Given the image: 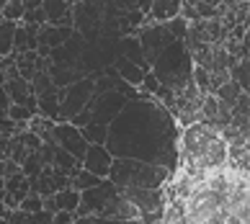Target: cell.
Returning a JSON list of instances; mask_svg holds the SVG:
<instances>
[{
	"label": "cell",
	"instance_id": "603a6c76",
	"mask_svg": "<svg viewBox=\"0 0 250 224\" xmlns=\"http://www.w3.org/2000/svg\"><path fill=\"white\" fill-rule=\"evenodd\" d=\"M240 96H243V88H240V85H237L235 80L225 82V85L219 88V93H217V98L222 101V103H229V106H235Z\"/></svg>",
	"mask_w": 250,
	"mask_h": 224
},
{
	"label": "cell",
	"instance_id": "277c9868",
	"mask_svg": "<svg viewBox=\"0 0 250 224\" xmlns=\"http://www.w3.org/2000/svg\"><path fill=\"white\" fill-rule=\"evenodd\" d=\"M152 75L160 80V85L170 88V90H183V85L191 82V75H193L191 72V49H186L183 41L175 39L152 64Z\"/></svg>",
	"mask_w": 250,
	"mask_h": 224
},
{
	"label": "cell",
	"instance_id": "1f68e13d",
	"mask_svg": "<svg viewBox=\"0 0 250 224\" xmlns=\"http://www.w3.org/2000/svg\"><path fill=\"white\" fill-rule=\"evenodd\" d=\"M75 224H116V222H108L101 217H83V219H75Z\"/></svg>",
	"mask_w": 250,
	"mask_h": 224
},
{
	"label": "cell",
	"instance_id": "3957f363",
	"mask_svg": "<svg viewBox=\"0 0 250 224\" xmlns=\"http://www.w3.org/2000/svg\"><path fill=\"white\" fill-rule=\"evenodd\" d=\"M173 170L140 160H114L108 181L116 188H163L170 181Z\"/></svg>",
	"mask_w": 250,
	"mask_h": 224
},
{
	"label": "cell",
	"instance_id": "4dcf8cb0",
	"mask_svg": "<svg viewBox=\"0 0 250 224\" xmlns=\"http://www.w3.org/2000/svg\"><path fill=\"white\" fill-rule=\"evenodd\" d=\"M52 224H75V214L57 211V214H54V222H52Z\"/></svg>",
	"mask_w": 250,
	"mask_h": 224
},
{
	"label": "cell",
	"instance_id": "4316f807",
	"mask_svg": "<svg viewBox=\"0 0 250 224\" xmlns=\"http://www.w3.org/2000/svg\"><path fill=\"white\" fill-rule=\"evenodd\" d=\"M21 211H26V214H36V211H44V199L39 193H29L26 199L21 201V206H18Z\"/></svg>",
	"mask_w": 250,
	"mask_h": 224
},
{
	"label": "cell",
	"instance_id": "e575fe53",
	"mask_svg": "<svg viewBox=\"0 0 250 224\" xmlns=\"http://www.w3.org/2000/svg\"><path fill=\"white\" fill-rule=\"evenodd\" d=\"M0 178H5V160H0Z\"/></svg>",
	"mask_w": 250,
	"mask_h": 224
},
{
	"label": "cell",
	"instance_id": "30bf717a",
	"mask_svg": "<svg viewBox=\"0 0 250 224\" xmlns=\"http://www.w3.org/2000/svg\"><path fill=\"white\" fill-rule=\"evenodd\" d=\"M54 142H57V147H62L64 152H70L75 160H85V152H88V142L85 137H83V132L78 126H72L70 121H60L57 126H54Z\"/></svg>",
	"mask_w": 250,
	"mask_h": 224
},
{
	"label": "cell",
	"instance_id": "5bb4252c",
	"mask_svg": "<svg viewBox=\"0 0 250 224\" xmlns=\"http://www.w3.org/2000/svg\"><path fill=\"white\" fill-rule=\"evenodd\" d=\"M181 8H183L181 0H152L150 16L155 18L157 23H168V21H173V18L181 16Z\"/></svg>",
	"mask_w": 250,
	"mask_h": 224
},
{
	"label": "cell",
	"instance_id": "52a82bcc",
	"mask_svg": "<svg viewBox=\"0 0 250 224\" xmlns=\"http://www.w3.org/2000/svg\"><path fill=\"white\" fill-rule=\"evenodd\" d=\"M119 193V188L111 181H104L101 185L90 191H83V201H80V209L75 211V219H83V217H101L104 209L108 206V201Z\"/></svg>",
	"mask_w": 250,
	"mask_h": 224
},
{
	"label": "cell",
	"instance_id": "f1b7e54d",
	"mask_svg": "<svg viewBox=\"0 0 250 224\" xmlns=\"http://www.w3.org/2000/svg\"><path fill=\"white\" fill-rule=\"evenodd\" d=\"M54 222V214L52 211H36L29 214V224H52Z\"/></svg>",
	"mask_w": 250,
	"mask_h": 224
},
{
	"label": "cell",
	"instance_id": "7c38bea8",
	"mask_svg": "<svg viewBox=\"0 0 250 224\" xmlns=\"http://www.w3.org/2000/svg\"><path fill=\"white\" fill-rule=\"evenodd\" d=\"M114 70L119 72V78H122L124 82H129L132 88H142V82H145V78H147V70H142L140 64H134V62H129L126 57H116ZM150 72H152V70H150Z\"/></svg>",
	"mask_w": 250,
	"mask_h": 224
},
{
	"label": "cell",
	"instance_id": "7402d4cb",
	"mask_svg": "<svg viewBox=\"0 0 250 224\" xmlns=\"http://www.w3.org/2000/svg\"><path fill=\"white\" fill-rule=\"evenodd\" d=\"M232 75H235V82L243 88L245 96H250V57H245L243 62H240L237 67L232 70Z\"/></svg>",
	"mask_w": 250,
	"mask_h": 224
},
{
	"label": "cell",
	"instance_id": "8fae6325",
	"mask_svg": "<svg viewBox=\"0 0 250 224\" xmlns=\"http://www.w3.org/2000/svg\"><path fill=\"white\" fill-rule=\"evenodd\" d=\"M111 165H114V155L106 149V144H90L85 152V160H83V170L98 175V178L108 181Z\"/></svg>",
	"mask_w": 250,
	"mask_h": 224
},
{
	"label": "cell",
	"instance_id": "4fadbf2b",
	"mask_svg": "<svg viewBox=\"0 0 250 224\" xmlns=\"http://www.w3.org/2000/svg\"><path fill=\"white\" fill-rule=\"evenodd\" d=\"M119 57H126L129 62L140 64L142 70L150 72V64L145 60V49L140 44V36H122V41H119Z\"/></svg>",
	"mask_w": 250,
	"mask_h": 224
},
{
	"label": "cell",
	"instance_id": "7a4b0ae2",
	"mask_svg": "<svg viewBox=\"0 0 250 224\" xmlns=\"http://www.w3.org/2000/svg\"><path fill=\"white\" fill-rule=\"evenodd\" d=\"M183 149L196 170H209L227 160L225 139L209 124H191L183 134Z\"/></svg>",
	"mask_w": 250,
	"mask_h": 224
},
{
	"label": "cell",
	"instance_id": "2e32d148",
	"mask_svg": "<svg viewBox=\"0 0 250 224\" xmlns=\"http://www.w3.org/2000/svg\"><path fill=\"white\" fill-rule=\"evenodd\" d=\"M16 29L18 26L13 21H0V57H8L16 49Z\"/></svg>",
	"mask_w": 250,
	"mask_h": 224
},
{
	"label": "cell",
	"instance_id": "cb8c5ba5",
	"mask_svg": "<svg viewBox=\"0 0 250 224\" xmlns=\"http://www.w3.org/2000/svg\"><path fill=\"white\" fill-rule=\"evenodd\" d=\"M165 29L170 31V36L173 39H178V41H186V36H188V31H191V26H188V21L183 16H178V18H173V21H168L165 23Z\"/></svg>",
	"mask_w": 250,
	"mask_h": 224
},
{
	"label": "cell",
	"instance_id": "ac0fdd59",
	"mask_svg": "<svg viewBox=\"0 0 250 224\" xmlns=\"http://www.w3.org/2000/svg\"><path fill=\"white\" fill-rule=\"evenodd\" d=\"M31 82H26L23 78H13V80H8L5 82V90H8V96H11V103H26V98L31 96Z\"/></svg>",
	"mask_w": 250,
	"mask_h": 224
},
{
	"label": "cell",
	"instance_id": "f546056e",
	"mask_svg": "<svg viewBox=\"0 0 250 224\" xmlns=\"http://www.w3.org/2000/svg\"><path fill=\"white\" fill-rule=\"evenodd\" d=\"M5 224H29V214L21 211V209H16V211H11V217H8Z\"/></svg>",
	"mask_w": 250,
	"mask_h": 224
},
{
	"label": "cell",
	"instance_id": "ba28073f",
	"mask_svg": "<svg viewBox=\"0 0 250 224\" xmlns=\"http://www.w3.org/2000/svg\"><path fill=\"white\" fill-rule=\"evenodd\" d=\"M122 196L140 209V217H145V214H165V204H168L165 188H122Z\"/></svg>",
	"mask_w": 250,
	"mask_h": 224
},
{
	"label": "cell",
	"instance_id": "d6a6232c",
	"mask_svg": "<svg viewBox=\"0 0 250 224\" xmlns=\"http://www.w3.org/2000/svg\"><path fill=\"white\" fill-rule=\"evenodd\" d=\"M8 217H11V209H8L5 204L0 201V224H5V222H8Z\"/></svg>",
	"mask_w": 250,
	"mask_h": 224
},
{
	"label": "cell",
	"instance_id": "484cf974",
	"mask_svg": "<svg viewBox=\"0 0 250 224\" xmlns=\"http://www.w3.org/2000/svg\"><path fill=\"white\" fill-rule=\"evenodd\" d=\"M34 116H36L34 111H29V108L21 106V103H11V108H8V119L16 121V124H29Z\"/></svg>",
	"mask_w": 250,
	"mask_h": 224
},
{
	"label": "cell",
	"instance_id": "836d02e7",
	"mask_svg": "<svg viewBox=\"0 0 250 224\" xmlns=\"http://www.w3.org/2000/svg\"><path fill=\"white\" fill-rule=\"evenodd\" d=\"M5 199V178H0V201Z\"/></svg>",
	"mask_w": 250,
	"mask_h": 224
},
{
	"label": "cell",
	"instance_id": "9a60e30c",
	"mask_svg": "<svg viewBox=\"0 0 250 224\" xmlns=\"http://www.w3.org/2000/svg\"><path fill=\"white\" fill-rule=\"evenodd\" d=\"M80 201H83V193L75 188H67V191H60L54 196V204H57V211H67V214H75L80 209Z\"/></svg>",
	"mask_w": 250,
	"mask_h": 224
},
{
	"label": "cell",
	"instance_id": "9c48e42d",
	"mask_svg": "<svg viewBox=\"0 0 250 224\" xmlns=\"http://www.w3.org/2000/svg\"><path fill=\"white\" fill-rule=\"evenodd\" d=\"M175 39L170 36V31L165 29V23H152V26H145L142 34H140V44H142V49H145V60L147 64H152L157 62V57L168 49V46L173 44Z\"/></svg>",
	"mask_w": 250,
	"mask_h": 224
},
{
	"label": "cell",
	"instance_id": "d4e9b609",
	"mask_svg": "<svg viewBox=\"0 0 250 224\" xmlns=\"http://www.w3.org/2000/svg\"><path fill=\"white\" fill-rule=\"evenodd\" d=\"M0 11H3V18L5 21H18V18L26 16V5L21 0H11V3H0Z\"/></svg>",
	"mask_w": 250,
	"mask_h": 224
},
{
	"label": "cell",
	"instance_id": "8992f818",
	"mask_svg": "<svg viewBox=\"0 0 250 224\" xmlns=\"http://www.w3.org/2000/svg\"><path fill=\"white\" fill-rule=\"evenodd\" d=\"M129 103V98L122 96V93L116 90H108L104 96H93V103H90V116L93 121L90 124H101V126H111L114 124V119L124 111V106Z\"/></svg>",
	"mask_w": 250,
	"mask_h": 224
},
{
	"label": "cell",
	"instance_id": "d6986e66",
	"mask_svg": "<svg viewBox=\"0 0 250 224\" xmlns=\"http://www.w3.org/2000/svg\"><path fill=\"white\" fill-rule=\"evenodd\" d=\"M104 183V178H98V175H93V173H88V170H80L75 178H72V188L75 191H90V188H96V185H101Z\"/></svg>",
	"mask_w": 250,
	"mask_h": 224
},
{
	"label": "cell",
	"instance_id": "d590c367",
	"mask_svg": "<svg viewBox=\"0 0 250 224\" xmlns=\"http://www.w3.org/2000/svg\"><path fill=\"white\" fill-rule=\"evenodd\" d=\"M245 44H248V46H250V34H248V39H245Z\"/></svg>",
	"mask_w": 250,
	"mask_h": 224
},
{
	"label": "cell",
	"instance_id": "5b68a950",
	"mask_svg": "<svg viewBox=\"0 0 250 224\" xmlns=\"http://www.w3.org/2000/svg\"><path fill=\"white\" fill-rule=\"evenodd\" d=\"M96 96V75H88L78 82H72L70 88H62V108H60V121H72L80 116Z\"/></svg>",
	"mask_w": 250,
	"mask_h": 224
},
{
	"label": "cell",
	"instance_id": "44dd1931",
	"mask_svg": "<svg viewBox=\"0 0 250 224\" xmlns=\"http://www.w3.org/2000/svg\"><path fill=\"white\" fill-rule=\"evenodd\" d=\"M21 170H23V175L29 181H36L39 175L44 173V163H42V157H39V152H31L29 157H26V163L21 165Z\"/></svg>",
	"mask_w": 250,
	"mask_h": 224
},
{
	"label": "cell",
	"instance_id": "83f0119b",
	"mask_svg": "<svg viewBox=\"0 0 250 224\" xmlns=\"http://www.w3.org/2000/svg\"><path fill=\"white\" fill-rule=\"evenodd\" d=\"M193 5H196L199 18H211V16L219 13V3H207V0H199V3H193Z\"/></svg>",
	"mask_w": 250,
	"mask_h": 224
},
{
	"label": "cell",
	"instance_id": "ffe728a7",
	"mask_svg": "<svg viewBox=\"0 0 250 224\" xmlns=\"http://www.w3.org/2000/svg\"><path fill=\"white\" fill-rule=\"evenodd\" d=\"M80 132L88 144H106V139H108V126H101V124H88Z\"/></svg>",
	"mask_w": 250,
	"mask_h": 224
},
{
	"label": "cell",
	"instance_id": "e0dca14e",
	"mask_svg": "<svg viewBox=\"0 0 250 224\" xmlns=\"http://www.w3.org/2000/svg\"><path fill=\"white\" fill-rule=\"evenodd\" d=\"M75 3H64V0H42L44 16L49 23H60V18H64V13H72Z\"/></svg>",
	"mask_w": 250,
	"mask_h": 224
},
{
	"label": "cell",
	"instance_id": "6da1fadb",
	"mask_svg": "<svg viewBox=\"0 0 250 224\" xmlns=\"http://www.w3.org/2000/svg\"><path fill=\"white\" fill-rule=\"evenodd\" d=\"M106 149L114 160H140L175 170L181 160L178 124L155 96L132 98L108 126Z\"/></svg>",
	"mask_w": 250,
	"mask_h": 224
}]
</instances>
